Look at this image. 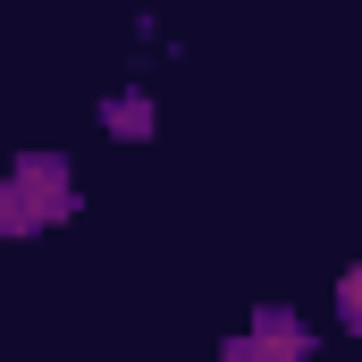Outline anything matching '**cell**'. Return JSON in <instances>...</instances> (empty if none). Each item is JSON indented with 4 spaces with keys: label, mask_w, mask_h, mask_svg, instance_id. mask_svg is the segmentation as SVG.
Listing matches in <instances>:
<instances>
[{
    "label": "cell",
    "mask_w": 362,
    "mask_h": 362,
    "mask_svg": "<svg viewBox=\"0 0 362 362\" xmlns=\"http://www.w3.org/2000/svg\"><path fill=\"white\" fill-rule=\"evenodd\" d=\"M76 211V177H68V160H51V152H34V160H17L8 177H0V228H42V219H68Z\"/></svg>",
    "instance_id": "cell-1"
},
{
    "label": "cell",
    "mask_w": 362,
    "mask_h": 362,
    "mask_svg": "<svg viewBox=\"0 0 362 362\" xmlns=\"http://www.w3.org/2000/svg\"><path fill=\"white\" fill-rule=\"evenodd\" d=\"M228 362H312V337L295 312H253V329L228 346Z\"/></svg>",
    "instance_id": "cell-2"
},
{
    "label": "cell",
    "mask_w": 362,
    "mask_h": 362,
    "mask_svg": "<svg viewBox=\"0 0 362 362\" xmlns=\"http://www.w3.org/2000/svg\"><path fill=\"white\" fill-rule=\"evenodd\" d=\"M337 312H346V329L362 337V262L346 270V286H337Z\"/></svg>",
    "instance_id": "cell-3"
}]
</instances>
